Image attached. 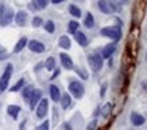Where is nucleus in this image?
Wrapping results in <instances>:
<instances>
[{"label":"nucleus","mask_w":147,"mask_h":130,"mask_svg":"<svg viewBox=\"0 0 147 130\" xmlns=\"http://www.w3.org/2000/svg\"><path fill=\"white\" fill-rule=\"evenodd\" d=\"M28 44V41H27L26 37H23V38H20V39L16 42V45H15V48H13V53H19V52H22L24 48H26V45Z\"/></svg>","instance_id":"obj_17"},{"label":"nucleus","mask_w":147,"mask_h":130,"mask_svg":"<svg viewBox=\"0 0 147 130\" xmlns=\"http://www.w3.org/2000/svg\"><path fill=\"white\" fill-rule=\"evenodd\" d=\"M59 57H61V64H62V67L67 71H71L74 65H73V60L70 59V56H67L66 53H61L59 54Z\"/></svg>","instance_id":"obj_9"},{"label":"nucleus","mask_w":147,"mask_h":130,"mask_svg":"<svg viewBox=\"0 0 147 130\" xmlns=\"http://www.w3.org/2000/svg\"><path fill=\"white\" fill-rule=\"evenodd\" d=\"M9 57V54H7L5 52H1L0 53V60H5V59H8Z\"/></svg>","instance_id":"obj_33"},{"label":"nucleus","mask_w":147,"mask_h":130,"mask_svg":"<svg viewBox=\"0 0 147 130\" xmlns=\"http://www.w3.org/2000/svg\"><path fill=\"white\" fill-rule=\"evenodd\" d=\"M98 8H100V11L104 14L113 12V11H112V7H111V3L107 1V0H100V1H98Z\"/></svg>","instance_id":"obj_13"},{"label":"nucleus","mask_w":147,"mask_h":130,"mask_svg":"<svg viewBox=\"0 0 147 130\" xmlns=\"http://www.w3.org/2000/svg\"><path fill=\"white\" fill-rule=\"evenodd\" d=\"M1 52H5V50L3 49V48H1V46H0V53H1Z\"/></svg>","instance_id":"obj_37"},{"label":"nucleus","mask_w":147,"mask_h":130,"mask_svg":"<svg viewBox=\"0 0 147 130\" xmlns=\"http://www.w3.org/2000/svg\"><path fill=\"white\" fill-rule=\"evenodd\" d=\"M49 129H50V122L49 121L42 122V123L36 127V130H49Z\"/></svg>","instance_id":"obj_29"},{"label":"nucleus","mask_w":147,"mask_h":130,"mask_svg":"<svg viewBox=\"0 0 147 130\" xmlns=\"http://www.w3.org/2000/svg\"><path fill=\"white\" fill-rule=\"evenodd\" d=\"M69 12H70L73 16H76V18H80L81 16V10L78 8L77 5H74V4L69 5Z\"/></svg>","instance_id":"obj_23"},{"label":"nucleus","mask_w":147,"mask_h":130,"mask_svg":"<svg viewBox=\"0 0 147 130\" xmlns=\"http://www.w3.org/2000/svg\"><path fill=\"white\" fill-rule=\"evenodd\" d=\"M59 69H54V73H53V76H51V80H54V79H55V77L58 76V75H59Z\"/></svg>","instance_id":"obj_34"},{"label":"nucleus","mask_w":147,"mask_h":130,"mask_svg":"<svg viewBox=\"0 0 147 130\" xmlns=\"http://www.w3.org/2000/svg\"><path fill=\"white\" fill-rule=\"evenodd\" d=\"M32 90H34V88H32L31 85H27V87H24V88H23L22 95H23V99H24L26 102H28V99H30V96H31Z\"/></svg>","instance_id":"obj_21"},{"label":"nucleus","mask_w":147,"mask_h":130,"mask_svg":"<svg viewBox=\"0 0 147 130\" xmlns=\"http://www.w3.org/2000/svg\"><path fill=\"white\" fill-rule=\"evenodd\" d=\"M144 121H146V118L143 117V115H140V114H138V112H131V122H132L135 126L143 125Z\"/></svg>","instance_id":"obj_14"},{"label":"nucleus","mask_w":147,"mask_h":130,"mask_svg":"<svg viewBox=\"0 0 147 130\" xmlns=\"http://www.w3.org/2000/svg\"><path fill=\"white\" fill-rule=\"evenodd\" d=\"M11 76H12V65L8 64L7 68H5L4 73H3V76L0 77V94H1V92H4L5 88L8 87V83H9Z\"/></svg>","instance_id":"obj_4"},{"label":"nucleus","mask_w":147,"mask_h":130,"mask_svg":"<svg viewBox=\"0 0 147 130\" xmlns=\"http://www.w3.org/2000/svg\"><path fill=\"white\" fill-rule=\"evenodd\" d=\"M101 35L102 37H107V38H111L113 42H117L120 39L121 37V30L120 27L117 26H108V27H102L101 29Z\"/></svg>","instance_id":"obj_1"},{"label":"nucleus","mask_w":147,"mask_h":130,"mask_svg":"<svg viewBox=\"0 0 147 130\" xmlns=\"http://www.w3.org/2000/svg\"><path fill=\"white\" fill-rule=\"evenodd\" d=\"M34 3H35V7L38 10H43L47 7L49 4V0H34Z\"/></svg>","instance_id":"obj_26"},{"label":"nucleus","mask_w":147,"mask_h":130,"mask_svg":"<svg viewBox=\"0 0 147 130\" xmlns=\"http://www.w3.org/2000/svg\"><path fill=\"white\" fill-rule=\"evenodd\" d=\"M7 112H8V115L13 119H16L19 115V112H20V107L16 106V104H9L8 107H7Z\"/></svg>","instance_id":"obj_16"},{"label":"nucleus","mask_w":147,"mask_h":130,"mask_svg":"<svg viewBox=\"0 0 147 130\" xmlns=\"http://www.w3.org/2000/svg\"><path fill=\"white\" fill-rule=\"evenodd\" d=\"M58 45L61 46L62 49L67 50V49H70V39H69V37L66 35H62V37H59V39H58Z\"/></svg>","instance_id":"obj_18"},{"label":"nucleus","mask_w":147,"mask_h":130,"mask_svg":"<svg viewBox=\"0 0 147 130\" xmlns=\"http://www.w3.org/2000/svg\"><path fill=\"white\" fill-rule=\"evenodd\" d=\"M27 45H28V49L31 50V52H34V53H42V52H45V45L36 39L30 41Z\"/></svg>","instance_id":"obj_8"},{"label":"nucleus","mask_w":147,"mask_h":130,"mask_svg":"<svg viewBox=\"0 0 147 130\" xmlns=\"http://www.w3.org/2000/svg\"><path fill=\"white\" fill-rule=\"evenodd\" d=\"M42 18H39V16H35V18L32 19V26L34 27H39V26H42Z\"/></svg>","instance_id":"obj_30"},{"label":"nucleus","mask_w":147,"mask_h":130,"mask_svg":"<svg viewBox=\"0 0 147 130\" xmlns=\"http://www.w3.org/2000/svg\"><path fill=\"white\" fill-rule=\"evenodd\" d=\"M105 90H107V83H104V84L101 85V90H100V96H104L105 95Z\"/></svg>","instance_id":"obj_32"},{"label":"nucleus","mask_w":147,"mask_h":130,"mask_svg":"<svg viewBox=\"0 0 147 130\" xmlns=\"http://www.w3.org/2000/svg\"><path fill=\"white\" fill-rule=\"evenodd\" d=\"M88 64L93 72H98L102 68V57L98 54H89L88 56Z\"/></svg>","instance_id":"obj_5"},{"label":"nucleus","mask_w":147,"mask_h":130,"mask_svg":"<svg viewBox=\"0 0 147 130\" xmlns=\"http://www.w3.org/2000/svg\"><path fill=\"white\" fill-rule=\"evenodd\" d=\"M116 50V44L115 42H112V44H108L107 46H104L102 48V59H109L112 54L115 53Z\"/></svg>","instance_id":"obj_10"},{"label":"nucleus","mask_w":147,"mask_h":130,"mask_svg":"<svg viewBox=\"0 0 147 130\" xmlns=\"http://www.w3.org/2000/svg\"><path fill=\"white\" fill-rule=\"evenodd\" d=\"M45 68L47 71H54V69H55V60H54L53 57H49L45 63Z\"/></svg>","instance_id":"obj_24"},{"label":"nucleus","mask_w":147,"mask_h":130,"mask_svg":"<svg viewBox=\"0 0 147 130\" xmlns=\"http://www.w3.org/2000/svg\"><path fill=\"white\" fill-rule=\"evenodd\" d=\"M15 22H16V25L20 27L26 26V22H27V12L26 11H19V12H16V15H15Z\"/></svg>","instance_id":"obj_11"},{"label":"nucleus","mask_w":147,"mask_h":130,"mask_svg":"<svg viewBox=\"0 0 147 130\" xmlns=\"http://www.w3.org/2000/svg\"><path fill=\"white\" fill-rule=\"evenodd\" d=\"M59 102H61V106L62 108H67L71 104V98L69 94H63L61 95V99H59Z\"/></svg>","instance_id":"obj_19"},{"label":"nucleus","mask_w":147,"mask_h":130,"mask_svg":"<svg viewBox=\"0 0 147 130\" xmlns=\"http://www.w3.org/2000/svg\"><path fill=\"white\" fill-rule=\"evenodd\" d=\"M47 110H49V100L47 99H42L38 106H36V117L42 119V118L46 117V114H47Z\"/></svg>","instance_id":"obj_6"},{"label":"nucleus","mask_w":147,"mask_h":130,"mask_svg":"<svg viewBox=\"0 0 147 130\" xmlns=\"http://www.w3.org/2000/svg\"><path fill=\"white\" fill-rule=\"evenodd\" d=\"M84 26L86 27V29H92V27L94 26V18H93V15H92L90 12H88L86 14V16H85Z\"/></svg>","instance_id":"obj_20"},{"label":"nucleus","mask_w":147,"mask_h":130,"mask_svg":"<svg viewBox=\"0 0 147 130\" xmlns=\"http://www.w3.org/2000/svg\"><path fill=\"white\" fill-rule=\"evenodd\" d=\"M142 88H143V91H146L147 92V79L142 81Z\"/></svg>","instance_id":"obj_35"},{"label":"nucleus","mask_w":147,"mask_h":130,"mask_svg":"<svg viewBox=\"0 0 147 130\" xmlns=\"http://www.w3.org/2000/svg\"><path fill=\"white\" fill-rule=\"evenodd\" d=\"M40 100H42V91L40 90H32L31 92V96L28 99V104H30V108L34 110V108L38 106Z\"/></svg>","instance_id":"obj_7"},{"label":"nucleus","mask_w":147,"mask_h":130,"mask_svg":"<svg viewBox=\"0 0 147 130\" xmlns=\"http://www.w3.org/2000/svg\"><path fill=\"white\" fill-rule=\"evenodd\" d=\"M96 125H97V121L96 119H93V121L90 122L89 125H88V127H86V130H94V127H96Z\"/></svg>","instance_id":"obj_31"},{"label":"nucleus","mask_w":147,"mask_h":130,"mask_svg":"<svg viewBox=\"0 0 147 130\" xmlns=\"http://www.w3.org/2000/svg\"><path fill=\"white\" fill-rule=\"evenodd\" d=\"M74 38H76L77 44H80L82 48H85V46L88 45V38L85 37V34L82 31H76L74 33Z\"/></svg>","instance_id":"obj_15"},{"label":"nucleus","mask_w":147,"mask_h":130,"mask_svg":"<svg viewBox=\"0 0 147 130\" xmlns=\"http://www.w3.org/2000/svg\"><path fill=\"white\" fill-rule=\"evenodd\" d=\"M45 30L47 33H54V30H55V26H54V22L53 20H47V22L45 23Z\"/></svg>","instance_id":"obj_28"},{"label":"nucleus","mask_w":147,"mask_h":130,"mask_svg":"<svg viewBox=\"0 0 147 130\" xmlns=\"http://www.w3.org/2000/svg\"><path fill=\"white\" fill-rule=\"evenodd\" d=\"M111 111H112V104L111 103H107L104 107H102V110H101V115L104 118H107L109 114H111Z\"/></svg>","instance_id":"obj_27"},{"label":"nucleus","mask_w":147,"mask_h":130,"mask_svg":"<svg viewBox=\"0 0 147 130\" xmlns=\"http://www.w3.org/2000/svg\"><path fill=\"white\" fill-rule=\"evenodd\" d=\"M50 98H51L53 102H59L61 92H59V88H58L57 85H54V84L50 85Z\"/></svg>","instance_id":"obj_12"},{"label":"nucleus","mask_w":147,"mask_h":130,"mask_svg":"<svg viewBox=\"0 0 147 130\" xmlns=\"http://www.w3.org/2000/svg\"><path fill=\"white\" fill-rule=\"evenodd\" d=\"M77 29H78V22L76 20H70L69 25H67V31L70 33V34H74L77 31Z\"/></svg>","instance_id":"obj_25"},{"label":"nucleus","mask_w":147,"mask_h":130,"mask_svg":"<svg viewBox=\"0 0 147 130\" xmlns=\"http://www.w3.org/2000/svg\"><path fill=\"white\" fill-rule=\"evenodd\" d=\"M63 0H51V3L53 4H59V3H62Z\"/></svg>","instance_id":"obj_36"},{"label":"nucleus","mask_w":147,"mask_h":130,"mask_svg":"<svg viewBox=\"0 0 147 130\" xmlns=\"http://www.w3.org/2000/svg\"><path fill=\"white\" fill-rule=\"evenodd\" d=\"M15 18V14H13L12 8L9 7H1V11H0V25L3 27L8 26L9 23L12 22V19Z\"/></svg>","instance_id":"obj_2"},{"label":"nucleus","mask_w":147,"mask_h":130,"mask_svg":"<svg viewBox=\"0 0 147 130\" xmlns=\"http://www.w3.org/2000/svg\"><path fill=\"white\" fill-rule=\"evenodd\" d=\"M69 91H70V94L76 99H81L85 94V88H84V85H82V83H80V81H77V80L70 81Z\"/></svg>","instance_id":"obj_3"},{"label":"nucleus","mask_w":147,"mask_h":130,"mask_svg":"<svg viewBox=\"0 0 147 130\" xmlns=\"http://www.w3.org/2000/svg\"><path fill=\"white\" fill-rule=\"evenodd\" d=\"M23 85H24V79H20L18 83H15V84L9 88V91H11V92H18V91H20L23 88Z\"/></svg>","instance_id":"obj_22"}]
</instances>
